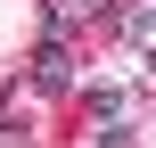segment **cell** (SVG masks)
I'll return each mask as SVG.
<instances>
[{
    "label": "cell",
    "instance_id": "277c9868",
    "mask_svg": "<svg viewBox=\"0 0 156 148\" xmlns=\"http://www.w3.org/2000/svg\"><path fill=\"white\" fill-rule=\"evenodd\" d=\"M99 148H132V132L123 124H99Z\"/></svg>",
    "mask_w": 156,
    "mask_h": 148
},
{
    "label": "cell",
    "instance_id": "3957f363",
    "mask_svg": "<svg viewBox=\"0 0 156 148\" xmlns=\"http://www.w3.org/2000/svg\"><path fill=\"white\" fill-rule=\"evenodd\" d=\"M90 115H99V124H115V115H123V91H115V82H99V91H90Z\"/></svg>",
    "mask_w": 156,
    "mask_h": 148
},
{
    "label": "cell",
    "instance_id": "6da1fadb",
    "mask_svg": "<svg viewBox=\"0 0 156 148\" xmlns=\"http://www.w3.org/2000/svg\"><path fill=\"white\" fill-rule=\"evenodd\" d=\"M33 91H49V99H58V91H74V58H66L58 41H41V49H33Z\"/></svg>",
    "mask_w": 156,
    "mask_h": 148
},
{
    "label": "cell",
    "instance_id": "5b68a950",
    "mask_svg": "<svg viewBox=\"0 0 156 148\" xmlns=\"http://www.w3.org/2000/svg\"><path fill=\"white\" fill-rule=\"evenodd\" d=\"M90 8H107V0H90Z\"/></svg>",
    "mask_w": 156,
    "mask_h": 148
},
{
    "label": "cell",
    "instance_id": "7a4b0ae2",
    "mask_svg": "<svg viewBox=\"0 0 156 148\" xmlns=\"http://www.w3.org/2000/svg\"><path fill=\"white\" fill-rule=\"evenodd\" d=\"M123 41L140 58H156V8H123Z\"/></svg>",
    "mask_w": 156,
    "mask_h": 148
}]
</instances>
